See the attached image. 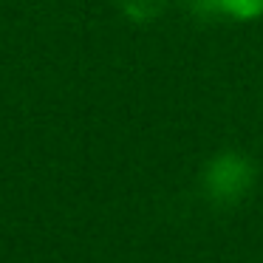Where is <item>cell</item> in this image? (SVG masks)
I'll use <instances>...</instances> for the list:
<instances>
[{"instance_id":"6da1fadb","label":"cell","mask_w":263,"mask_h":263,"mask_svg":"<svg viewBox=\"0 0 263 263\" xmlns=\"http://www.w3.org/2000/svg\"><path fill=\"white\" fill-rule=\"evenodd\" d=\"M257 181V167L240 150H221L201 170V193L215 206H238L249 198Z\"/></svg>"},{"instance_id":"7a4b0ae2","label":"cell","mask_w":263,"mask_h":263,"mask_svg":"<svg viewBox=\"0 0 263 263\" xmlns=\"http://www.w3.org/2000/svg\"><path fill=\"white\" fill-rule=\"evenodd\" d=\"M170 0H119V12L133 26H150L167 12Z\"/></svg>"},{"instance_id":"3957f363","label":"cell","mask_w":263,"mask_h":263,"mask_svg":"<svg viewBox=\"0 0 263 263\" xmlns=\"http://www.w3.org/2000/svg\"><path fill=\"white\" fill-rule=\"evenodd\" d=\"M221 17L252 23L263 17V0H221Z\"/></svg>"},{"instance_id":"277c9868","label":"cell","mask_w":263,"mask_h":263,"mask_svg":"<svg viewBox=\"0 0 263 263\" xmlns=\"http://www.w3.org/2000/svg\"><path fill=\"white\" fill-rule=\"evenodd\" d=\"M190 14L201 20H210V17H221V0H184Z\"/></svg>"}]
</instances>
